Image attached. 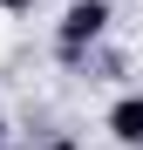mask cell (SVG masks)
Wrapping results in <instances>:
<instances>
[{"instance_id":"6da1fadb","label":"cell","mask_w":143,"mask_h":150,"mask_svg":"<svg viewBox=\"0 0 143 150\" xmlns=\"http://www.w3.org/2000/svg\"><path fill=\"white\" fill-rule=\"evenodd\" d=\"M102 28H109V0H75V7L61 14V28H55V41H61V55L75 62L89 41H102Z\"/></svg>"},{"instance_id":"7a4b0ae2","label":"cell","mask_w":143,"mask_h":150,"mask_svg":"<svg viewBox=\"0 0 143 150\" xmlns=\"http://www.w3.org/2000/svg\"><path fill=\"white\" fill-rule=\"evenodd\" d=\"M109 137L143 150V96H123V103H109Z\"/></svg>"},{"instance_id":"3957f363","label":"cell","mask_w":143,"mask_h":150,"mask_svg":"<svg viewBox=\"0 0 143 150\" xmlns=\"http://www.w3.org/2000/svg\"><path fill=\"white\" fill-rule=\"evenodd\" d=\"M7 55H14V14L0 7V62H7Z\"/></svg>"},{"instance_id":"277c9868","label":"cell","mask_w":143,"mask_h":150,"mask_svg":"<svg viewBox=\"0 0 143 150\" xmlns=\"http://www.w3.org/2000/svg\"><path fill=\"white\" fill-rule=\"evenodd\" d=\"M0 7H7V14H27V7H34V0H0Z\"/></svg>"},{"instance_id":"5b68a950","label":"cell","mask_w":143,"mask_h":150,"mask_svg":"<svg viewBox=\"0 0 143 150\" xmlns=\"http://www.w3.org/2000/svg\"><path fill=\"white\" fill-rule=\"evenodd\" d=\"M48 150H82V143H75V137H55V143H48Z\"/></svg>"}]
</instances>
